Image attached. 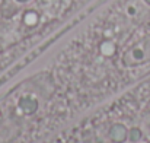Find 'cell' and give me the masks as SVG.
I'll return each instance as SVG.
<instances>
[{"instance_id": "7a4b0ae2", "label": "cell", "mask_w": 150, "mask_h": 143, "mask_svg": "<svg viewBox=\"0 0 150 143\" xmlns=\"http://www.w3.org/2000/svg\"><path fill=\"white\" fill-rule=\"evenodd\" d=\"M18 1H26V0H18Z\"/></svg>"}, {"instance_id": "3957f363", "label": "cell", "mask_w": 150, "mask_h": 143, "mask_svg": "<svg viewBox=\"0 0 150 143\" xmlns=\"http://www.w3.org/2000/svg\"><path fill=\"white\" fill-rule=\"evenodd\" d=\"M146 1H147V3H150V0H146Z\"/></svg>"}, {"instance_id": "6da1fadb", "label": "cell", "mask_w": 150, "mask_h": 143, "mask_svg": "<svg viewBox=\"0 0 150 143\" xmlns=\"http://www.w3.org/2000/svg\"><path fill=\"white\" fill-rule=\"evenodd\" d=\"M37 21H38V16H37L35 13H28V15L25 16V22H26L28 25H34V23H37Z\"/></svg>"}]
</instances>
